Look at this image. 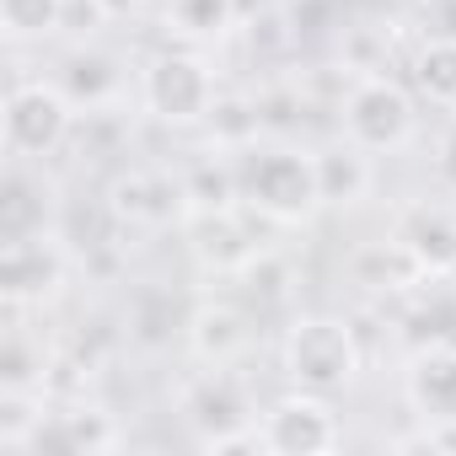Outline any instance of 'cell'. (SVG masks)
<instances>
[{"label": "cell", "mask_w": 456, "mask_h": 456, "mask_svg": "<svg viewBox=\"0 0 456 456\" xmlns=\"http://www.w3.org/2000/svg\"><path fill=\"white\" fill-rule=\"evenodd\" d=\"M285 370H290L296 387L322 392V397L338 392V387H349L354 370H360L354 333H349L344 322H333V317H306V322H296L290 338H285Z\"/></svg>", "instance_id": "6da1fadb"}, {"label": "cell", "mask_w": 456, "mask_h": 456, "mask_svg": "<svg viewBox=\"0 0 456 456\" xmlns=\"http://www.w3.org/2000/svg\"><path fill=\"white\" fill-rule=\"evenodd\" d=\"M248 199L274 220H301L317 209V199H328L322 193V161L296 156V151H264L248 167Z\"/></svg>", "instance_id": "7a4b0ae2"}, {"label": "cell", "mask_w": 456, "mask_h": 456, "mask_svg": "<svg viewBox=\"0 0 456 456\" xmlns=\"http://www.w3.org/2000/svg\"><path fill=\"white\" fill-rule=\"evenodd\" d=\"M258 445L280 451V456H317V451H333L338 445V419L333 408L322 403V392H290L280 397L269 413H264V429H258Z\"/></svg>", "instance_id": "3957f363"}, {"label": "cell", "mask_w": 456, "mask_h": 456, "mask_svg": "<svg viewBox=\"0 0 456 456\" xmlns=\"http://www.w3.org/2000/svg\"><path fill=\"white\" fill-rule=\"evenodd\" d=\"M70 134V102L44 81H17L6 97V145L17 156H49Z\"/></svg>", "instance_id": "277c9868"}, {"label": "cell", "mask_w": 456, "mask_h": 456, "mask_svg": "<svg viewBox=\"0 0 456 456\" xmlns=\"http://www.w3.org/2000/svg\"><path fill=\"white\" fill-rule=\"evenodd\" d=\"M344 129L360 151H392L413 129V102L392 81H365V86H354V97L344 108Z\"/></svg>", "instance_id": "5b68a950"}, {"label": "cell", "mask_w": 456, "mask_h": 456, "mask_svg": "<svg viewBox=\"0 0 456 456\" xmlns=\"http://www.w3.org/2000/svg\"><path fill=\"white\" fill-rule=\"evenodd\" d=\"M209 97H215V81L193 54H161L145 70V102H151V113H161L172 124L199 118L209 108Z\"/></svg>", "instance_id": "8992f818"}, {"label": "cell", "mask_w": 456, "mask_h": 456, "mask_svg": "<svg viewBox=\"0 0 456 456\" xmlns=\"http://www.w3.org/2000/svg\"><path fill=\"white\" fill-rule=\"evenodd\" d=\"M408 403L429 424H456V349H429L413 360Z\"/></svg>", "instance_id": "52a82bcc"}, {"label": "cell", "mask_w": 456, "mask_h": 456, "mask_svg": "<svg viewBox=\"0 0 456 456\" xmlns=\"http://www.w3.org/2000/svg\"><path fill=\"white\" fill-rule=\"evenodd\" d=\"M188 419L204 429L209 445H237V429L248 424V408H242L237 387L225 381V376H209V381H199V392L188 397Z\"/></svg>", "instance_id": "ba28073f"}, {"label": "cell", "mask_w": 456, "mask_h": 456, "mask_svg": "<svg viewBox=\"0 0 456 456\" xmlns=\"http://www.w3.org/2000/svg\"><path fill=\"white\" fill-rule=\"evenodd\" d=\"M403 248L424 269H451L456 264V220L445 209H413L403 220Z\"/></svg>", "instance_id": "9c48e42d"}, {"label": "cell", "mask_w": 456, "mask_h": 456, "mask_svg": "<svg viewBox=\"0 0 456 456\" xmlns=\"http://www.w3.org/2000/svg\"><path fill=\"white\" fill-rule=\"evenodd\" d=\"M65 17V0H0V22L12 38H44Z\"/></svg>", "instance_id": "30bf717a"}, {"label": "cell", "mask_w": 456, "mask_h": 456, "mask_svg": "<svg viewBox=\"0 0 456 456\" xmlns=\"http://www.w3.org/2000/svg\"><path fill=\"white\" fill-rule=\"evenodd\" d=\"M193 344H199V354L204 360H215V365H225L242 344H248V333H242V322L232 317V312H204L199 317V328H193Z\"/></svg>", "instance_id": "8fae6325"}, {"label": "cell", "mask_w": 456, "mask_h": 456, "mask_svg": "<svg viewBox=\"0 0 456 456\" xmlns=\"http://www.w3.org/2000/svg\"><path fill=\"white\" fill-rule=\"evenodd\" d=\"M419 86L435 102H456V38H440L419 54Z\"/></svg>", "instance_id": "7c38bea8"}, {"label": "cell", "mask_w": 456, "mask_h": 456, "mask_svg": "<svg viewBox=\"0 0 456 456\" xmlns=\"http://www.w3.org/2000/svg\"><path fill=\"white\" fill-rule=\"evenodd\" d=\"M440 172L456 183V134H451V140H445V151H440Z\"/></svg>", "instance_id": "4fadbf2b"}]
</instances>
